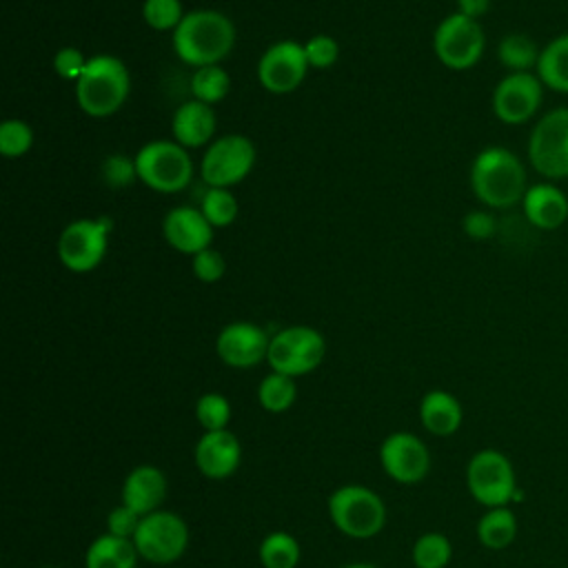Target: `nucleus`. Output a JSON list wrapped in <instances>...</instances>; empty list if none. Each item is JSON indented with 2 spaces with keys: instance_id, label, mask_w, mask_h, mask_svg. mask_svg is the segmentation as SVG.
<instances>
[{
  "instance_id": "nucleus-1",
  "label": "nucleus",
  "mask_w": 568,
  "mask_h": 568,
  "mask_svg": "<svg viewBox=\"0 0 568 568\" xmlns=\"http://www.w3.org/2000/svg\"><path fill=\"white\" fill-rule=\"evenodd\" d=\"M470 189L475 197L490 209L521 204L528 191L524 162L506 146H486L470 164Z\"/></svg>"
},
{
  "instance_id": "nucleus-2",
  "label": "nucleus",
  "mask_w": 568,
  "mask_h": 568,
  "mask_svg": "<svg viewBox=\"0 0 568 568\" xmlns=\"http://www.w3.org/2000/svg\"><path fill=\"white\" fill-rule=\"evenodd\" d=\"M235 44L233 22L215 9H195L173 29L178 58L195 69L222 62Z\"/></svg>"
},
{
  "instance_id": "nucleus-3",
  "label": "nucleus",
  "mask_w": 568,
  "mask_h": 568,
  "mask_svg": "<svg viewBox=\"0 0 568 568\" xmlns=\"http://www.w3.org/2000/svg\"><path fill=\"white\" fill-rule=\"evenodd\" d=\"M131 89L129 69L115 55H93L84 73L75 82V98L80 109L91 118L113 115L126 100Z\"/></svg>"
},
{
  "instance_id": "nucleus-4",
  "label": "nucleus",
  "mask_w": 568,
  "mask_h": 568,
  "mask_svg": "<svg viewBox=\"0 0 568 568\" xmlns=\"http://www.w3.org/2000/svg\"><path fill=\"white\" fill-rule=\"evenodd\" d=\"M138 180L158 193H178L193 178V162L186 149L171 140H153L135 153Z\"/></svg>"
},
{
  "instance_id": "nucleus-5",
  "label": "nucleus",
  "mask_w": 568,
  "mask_h": 568,
  "mask_svg": "<svg viewBox=\"0 0 568 568\" xmlns=\"http://www.w3.org/2000/svg\"><path fill=\"white\" fill-rule=\"evenodd\" d=\"M528 162L548 182L568 178V106L537 118L528 135Z\"/></svg>"
},
{
  "instance_id": "nucleus-6",
  "label": "nucleus",
  "mask_w": 568,
  "mask_h": 568,
  "mask_svg": "<svg viewBox=\"0 0 568 568\" xmlns=\"http://www.w3.org/2000/svg\"><path fill=\"white\" fill-rule=\"evenodd\" d=\"M466 484L473 499L486 508L508 506L521 497L510 459L495 448H484L470 457Z\"/></svg>"
},
{
  "instance_id": "nucleus-7",
  "label": "nucleus",
  "mask_w": 568,
  "mask_h": 568,
  "mask_svg": "<svg viewBox=\"0 0 568 568\" xmlns=\"http://www.w3.org/2000/svg\"><path fill=\"white\" fill-rule=\"evenodd\" d=\"M333 524L348 537L368 539L384 528L386 508L382 499L364 486H342L328 499Z\"/></svg>"
},
{
  "instance_id": "nucleus-8",
  "label": "nucleus",
  "mask_w": 568,
  "mask_h": 568,
  "mask_svg": "<svg viewBox=\"0 0 568 568\" xmlns=\"http://www.w3.org/2000/svg\"><path fill=\"white\" fill-rule=\"evenodd\" d=\"M484 47L486 36L479 22L459 11L444 18L433 36L437 60L453 71H466L475 67L484 53Z\"/></svg>"
},
{
  "instance_id": "nucleus-9",
  "label": "nucleus",
  "mask_w": 568,
  "mask_h": 568,
  "mask_svg": "<svg viewBox=\"0 0 568 568\" xmlns=\"http://www.w3.org/2000/svg\"><path fill=\"white\" fill-rule=\"evenodd\" d=\"M324 337L311 326H288L271 337L266 362L273 373L288 377L306 375L324 359Z\"/></svg>"
},
{
  "instance_id": "nucleus-10",
  "label": "nucleus",
  "mask_w": 568,
  "mask_h": 568,
  "mask_svg": "<svg viewBox=\"0 0 568 568\" xmlns=\"http://www.w3.org/2000/svg\"><path fill=\"white\" fill-rule=\"evenodd\" d=\"M255 164V146L246 135L231 133L213 140L206 149L200 173L209 186L226 189L242 182Z\"/></svg>"
},
{
  "instance_id": "nucleus-11",
  "label": "nucleus",
  "mask_w": 568,
  "mask_h": 568,
  "mask_svg": "<svg viewBox=\"0 0 568 568\" xmlns=\"http://www.w3.org/2000/svg\"><path fill=\"white\" fill-rule=\"evenodd\" d=\"M138 555L153 564L175 561L189 544L186 524L166 510H155L142 517L133 539Z\"/></svg>"
},
{
  "instance_id": "nucleus-12",
  "label": "nucleus",
  "mask_w": 568,
  "mask_h": 568,
  "mask_svg": "<svg viewBox=\"0 0 568 568\" xmlns=\"http://www.w3.org/2000/svg\"><path fill=\"white\" fill-rule=\"evenodd\" d=\"M109 220H75L58 237V257L73 273L93 271L104 253Z\"/></svg>"
},
{
  "instance_id": "nucleus-13",
  "label": "nucleus",
  "mask_w": 568,
  "mask_h": 568,
  "mask_svg": "<svg viewBox=\"0 0 568 568\" xmlns=\"http://www.w3.org/2000/svg\"><path fill=\"white\" fill-rule=\"evenodd\" d=\"M544 102V84L537 73H508L493 91V113L499 122L517 126L532 120Z\"/></svg>"
},
{
  "instance_id": "nucleus-14",
  "label": "nucleus",
  "mask_w": 568,
  "mask_h": 568,
  "mask_svg": "<svg viewBox=\"0 0 568 568\" xmlns=\"http://www.w3.org/2000/svg\"><path fill=\"white\" fill-rule=\"evenodd\" d=\"M308 67L304 44L280 40L262 53L257 62V80L271 93H288L302 84Z\"/></svg>"
},
{
  "instance_id": "nucleus-15",
  "label": "nucleus",
  "mask_w": 568,
  "mask_h": 568,
  "mask_svg": "<svg viewBox=\"0 0 568 568\" xmlns=\"http://www.w3.org/2000/svg\"><path fill=\"white\" fill-rule=\"evenodd\" d=\"M379 459L386 475L399 484H417L430 468L426 444L410 433L388 435L379 448Z\"/></svg>"
},
{
  "instance_id": "nucleus-16",
  "label": "nucleus",
  "mask_w": 568,
  "mask_h": 568,
  "mask_svg": "<svg viewBox=\"0 0 568 568\" xmlns=\"http://www.w3.org/2000/svg\"><path fill=\"white\" fill-rule=\"evenodd\" d=\"M268 335L251 322L226 324L215 342L220 359L233 368H251L268 355Z\"/></svg>"
},
{
  "instance_id": "nucleus-17",
  "label": "nucleus",
  "mask_w": 568,
  "mask_h": 568,
  "mask_svg": "<svg viewBox=\"0 0 568 568\" xmlns=\"http://www.w3.org/2000/svg\"><path fill=\"white\" fill-rule=\"evenodd\" d=\"M164 240L180 253L195 255L209 248L213 237V226L202 215V211L193 206H175L166 213L162 222Z\"/></svg>"
},
{
  "instance_id": "nucleus-18",
  "label": "nucleus",
  "mask_w": 568,
  "mask_h": 568,
  "mask_svg": "<svg viewBox=\"0 0 568 568\" xmlns=\"http://www.w3.org/2000/svg\"><path fill=\"white\" fill-rule=\"evenodd\" d=\"M242 448L237 437L222 428V430H206L200 442L195 444V464L202 475L211 479H224L235 473L240 466Z\"/></svg>"
},
{
  "instance_id": "nucleus-19",
  "label": "nucleus",
  "mask_w": 568,
  "mask_h": 568,
  "mask_svg": "<svg viewBox=\"0 0 568 568\" xmlns=\"http://www.w3.org/2000/svg\"><path fill=\"white\" fill-rule=\"evenodd\" d=\"M521 209L535 229L555 231L568 220V195L552 182H537L524 193Z\"/></svg>"
},
{
  "instance_id": "nucleus-20",
  "label": "nucleus",
  "mask_w": 568,
  "mask_h": 568,
  "mask_svg": "<svg viewBox=\"0 0 568 568\" xmlns=\"http://www.w3.org/2000/svg\"><path fill=\"white\" fill-rule=\"evenodd\" d=\"M166 495V479L155 466H138L129 473L122 486V504L133 508L138 515L155 513Z\"/></svg>"
},
{
  "instance_id": "nucleus-21",
  "label": "nucleus",
  "mask_w": 568,
  "mask_h": 568,
  "mask_svg": "<svg viewBox=\"0 0 568 568\" xmlns=\"http://www.w3.org/2000/svg\"><path fill=\"white\" fill-rule=\"evenodd\" d=\"M171 131L178 144L184 149H195L206 144L215 133V113L211 104L200 100H189L180 104L171 120Z\"/></svg>"
},
{
  "instance_id": "nucleus-22",
  "label": "nucleus",
  "mask_w": 568,
  "mask_h": 568,
  "mask_svg": "<svg viewBox=\"0 0 568 568\" xmlns=\"http://www.w3.org/2000/svg\"><path fill=\"white\" fill-rule=\"evenodd\" d=\"M462 404L446 390H430L419 406V419L433 435H453L462 426Z\"/></svg>"
},
{
  "instance_id": "nucleus-23",
  "label": "nucleus",
  "mask_w": 568,
  "mask_h": 568,
  "mask_svg": "<svg viewBox=\"0 0 568 568\" xmlns=\"http://www.w3.org/2000/svg\"><path fill=\"white\" fill-rule=\"evenodd\" d=\"M535 73L546 89L568 93V31L550 38L541 47Z\"/></svg>"
},
{
  "instance_id": "nucleus-24",
  "label": "nucleus",
  "mask_w": 568,
  "mask_h": 568,
  "mask_svg": "<svg viewBox=\"0 0 568 568\" xmlns=\"http://www.w3.org/2000/svg\"><path fill=\"white\" fill-rule=\"evenodd\" d=\"M135 561H138L135 544L124 537H115L111 532L98 537L89 546L84 557L87 568H135Z\"/></svg>"
},
{
  "instance_id": "nucleus-25",
  "label": "nucleus",
  "mask_w": 568,
  "mask_h": 568,
  "mask_svg": "<svg viewBox=\"0 0 568 568\" xmlns=\"http://www.w3.org/2000/svg\"><path fill=\"white\" fill-rule=\"evenodd\" d=\"M517 537V517L508 506L488 508L477 521V539L488 550H504Z\"/></svg>"
},
{
  "instance_id": "nucleus-26",
  "label": "nucleus",
  "mask_w": 568,
  "mask_h": 568,
  "mask_svg": "<svg viewBox=\"0 0 568 568\" xmlns=\"http://www.w3.org/2000/svg\"><path fill=\"white\" fill-rule=\"evenodd\" d=\"M541 47L528 33H508L497 44V58L508 73H535Z\"/></svg>"
},
{
  "instance_id": "nucleus-27",
  "label": "nucleus",
  "mask_w": 568,
  "mask_h": 568,
  "mask_svg": "<svg viewBox=\"0 0 568 568\" xmlns=\"http://www.w3.org/2000/svg\"><path fill=\"white\" fill-rule=\"evenodd\" d=\"M260 561L264 568H295L300 561V544L288 532H271L260 544Z\"/></svg>"
},
{
  "instance_id": "nucleus-28",
  "label": "nucleus",
  "mask_w": 568,
  "mask_h": 568,
  "mask_svg": "<svg viewBox=\"0 0 568 568\" xmlns=\"http://www.w3.org/2000/svg\"><path fill=\"white\" fill-rule=\"evenodd\" d=\"M295 382L288 375L282 373H271L260 382L257 388V399L260 406L268 413H284L293 406L295 402Z\"/></svg>"
},
{
  "instance_id": "nucleus-29",
  "label": "nucleus",
  "mask_w": 568,
  "mask_h": 568,
  "mask_svg": "<svg viewBox=\"0 0 568 568\" xmlns=\"http://www.w3.org/2000/svg\"><path fill=\"white\" fill-rule=\"evenodd\" d=\"M229 89H231V78L220 64L200 67V69H195V73L191 78V91H193L195 100H200L204 104H215V102L224 100Z\"/></svg>"
},
{
  "instance_id": "nucleus-30",
  "label": "nucleus",
  "mask_w": 568,
  "mask_h": 568,
  "mask_svg": "<svg viewBox=\"0 0 568 568\" xmlns=\"http://www.w3.org/2000/svg\"><path fill=\"white\" fill-rule=\"evenodd\" d=\"M200 211L213 229H222V226H229L235 220L237 200L229 189L209 186V191L202 197V209Z\"/></svg>"
},
{
  "instance_id": "nucleus-31",
  "label": "nucleus",
  "mask_w": 568,
  "mask_h": 568,
  "mask_svg": "<svg viewBox=\"0 0 568 568\" xmlns=\"http://www.w3.org/2000/svg\"><path fill=\"white\" fill-rule=\"evenodd\" d=\"M453 548L442 532H426L413 546V561L417 568H444L450 561Z\"/></svg>"
},
{
  "instance_id": "nucleus-32",
  "label": "nucleus",
  "mask_w": 568,
  "mask_h": 568,
  "mask_svg": "<svg viewBox=\"0 0 568 568\" xmlns=\"http://www.w3.org/2000/svg\"><path fill=\"white\" fill-rule=\"evenodd\" d=\"M195 417L204 430H222L231 419V404L220 393H206L195 404Z\"/></svg>"
},
{
  "instance_id": "nucleus-33",
  "label": "nucleus",
  "mask_w": 568,
  "mask_h": 568,
  "mask_svg": "<svg viewBox=\"0 0 568 568\" xmlns=\"http://www.w3.org/2000/svg\"><path fill=\"white\" fill-rule=\"evenodd\" d=\"M33 144V131L22 120H4L0 124V153L4 158H20Z\"/></svg>"
},
{
  "instance_id": "nucleus-34",
  "label": "nucleus",
  "mask_w": 568,
  "mask_h": 568,
  "mask_svg": "<svg viewBox=\"0 0 568 568\" xmlns=\"http://www.w3.org/2000/svg\"><path fill=\"white\" fill-rule=\"evenodd\" d=\"M142 16L146 24L155 31L175 29L184 18L180 0H144Z\"/></svg>"
},
{
  "instance_id": "nucleus-35",
  "label": "nucleus",
  "mask_w": 568,
  "mask_h": 568,
  "mask_svg": "<svg viewBox=\"0 0 568 568\" xmlns=\"http://www.w3.org/2000/svg\"><path fill=\"white\" fill-rule=\"evenodd\" d=\"M304 51H306L308 64L317 67V69H328L339 55L337 40L331 36H324V33L313 36L308 42H304Z\"/></svg>"
},
{
  "instance_id": "nucleus-36",
  "label": "nucleus",
  "mask_w": 568,
  "mask_h": 568,
  "mask_svg": "<svg viewBox=\"0 0 568 568\" xmlns=\"http://www.w3.org/2000/svg\"><path fill=\"white\" fill-rule=\"evenodd\" d=\"M224 271H226V262H224L220 251L204 248V251L193 255V273L200 282L213 284L224 275Z\"/></svg>"
},
{
  "instance_id": "nucleus-37",
  "label": "nucleus",
  "mask_w": 568,
  "mask_h": 568,
  "mask_svg": "<svg viewBox=\"0 0 568 568\" xmlns=\"http://www.w3.org/2000/svg\"><path fill=\"white\" fill-rule=\"evenodd\" d=\"M87 58H84V53L80 51V49H75V47H62L55 55H53V69H55V73L60 75V78H64V80H73V82H78L80 80V75L84 73V69H87Z\"/></svg>"
},
{
  "instance_id": "nucleus-38",
  "label": "nucleus",
  "mask_w": 568,
  "mask_h": 568,
  "mask_svg": "<svg viewBox=\"0 0 568 568\" xmlns=\"http://www.w3.org/2000/svg\"><path fill=\"white\" fill-rule=\"evenodd\" d=\"M462 229H464V233H466L470 240L481 242V240H490V237L495 235V231H497V220H495L493 213L477 209V211H470V213L464 215Z\"/></svg>"
},
{
  "instance_id": "nucleus-39",
  "label": "nucleus",
  "mask_w": 568,
  "mask_h": 568,
  "mask_svg": "<svg viewBox=\"0 0 568 568\" xmlns=\"http://www.w3.org/2000/svg\"><path fill=\"white\" fill-rule=\"evenodd\" d=\"M140 521H142V515H138L133 508H129V506H124V504L118 506V508H113V510L109 513V517H106L109 532L115 535V537H124V539H129V537L135 535Z\"/></svg>"
},
{
  "instance_id": "nucleus-40",
  "label": "nucleus",
  "mask_w": 568,
  "mask_h": 568,
  "mask_svg": "<svg viewBox=\"0 0 568 568\" xmlns=\"http://www.w3.org/2000/svg\"><path fill=\"white\" fill-rule=\"evenodd\" d=\"M138 178L135 171V162L122 158V155H111L104 162V180L113 186V189H122L129 186L133 180Z\"/></svg>"
},
{
  "instance_id": "nucleus-41",
  "label": "nucleus",
  "mask_w": 568,
  "mask_h": 568,
  "mask_svg": "<svg viewBox=\"0 0 568 568\" xmlns=\"http://www.w3.org/2000/svg\"><path fill=\"white\" fill-rule=\"evenodd\" d=\"M457 7H459V13L473 20H479L490 9V0H457Z\"/></svg>"
},
{
  "instance_id": "nucleus-42",
  "label": "nucleus",
  "mask_w": 568,
  "mask_h": 568,
  "mask_svg": "<svg viewBox=\"0 0 568 568\" xmlns=\"http://www.w3.org/2000/svg\"><path fill=\"white\" fill-rule=\"evenodd\" d=\"M344 568H375V566H371V564H348Z\"/></svg>"
},
{
  "instance_id": "nucleus-43",
  "label": "nucleus",
  "mask_w": 568,
  "mask_h": 568,
  "mask_svg": "<svg viewBox=\"0 0 568 568\" xmlns=\"http://www.w3.org/2000/svg\"><path fill=\"white\" fill-rule=\"evenodd\" d=\"M44 568H51V566H44Z\"/></svg>"
}]
</instances>
